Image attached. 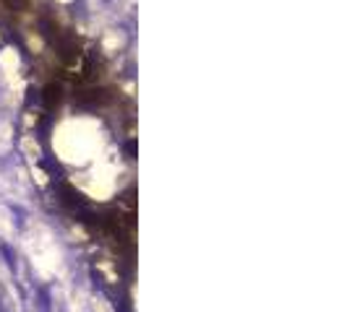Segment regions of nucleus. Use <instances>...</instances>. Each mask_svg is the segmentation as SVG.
Listing matches in <instances>:
<instances>
[]
</instances>
